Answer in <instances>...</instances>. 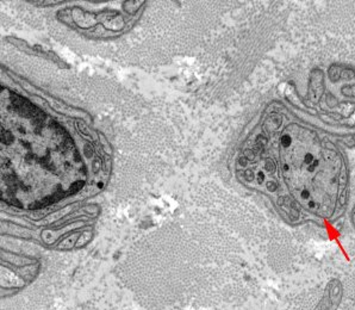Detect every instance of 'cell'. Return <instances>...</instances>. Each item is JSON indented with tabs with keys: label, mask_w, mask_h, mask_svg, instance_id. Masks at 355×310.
Returning <instances> with one entry per match:
<instances>
[{
	"label": "cell",
	"mask_w": 355,
	"mask_h": 310,
	"mask_svg": "<svg viewBox=\"0 0 355 310\" xmlns=\"http://www.w3.org/2000/svg\"><path fill=\"white\" fill-rule=\"evenodd\" d=\"M282 146H289V145H290L291 143L290 136H287V135H285V136H284V138H282Z\"/></svg>",
	"instance_id": "7a4b0ae2"
},
{
	"label": "cell",
	"mask_w": 355,
	"mask_h": 310,
	"mask_svg": "<svg viewBox=\"0 0 355 310\" xmlns=\"http://www.w3.org/2000/svg\"><path fill=\"white\" fill-rule=\"evenodd\" d=\"M343 285L338 280H332L325 286L320 301L311 310H338L343 300Z\"/></svg>",
	"instance_id": "6da1fadb"
},
{
	"label": "cell",
	"mask_w": 355,
	"mask_h": 310,
	"mask_svg": "<svg viewBox=\"0 0 355 310\" xmlns=\"http://www.w3.org/2000/svg\"><path fill=\"white\" fill-rule=\"evenodd\" d=\"M309 192H303V197H308Z\"/></svg>",
	"instance_id": "3957f363"
}]
</instances>
